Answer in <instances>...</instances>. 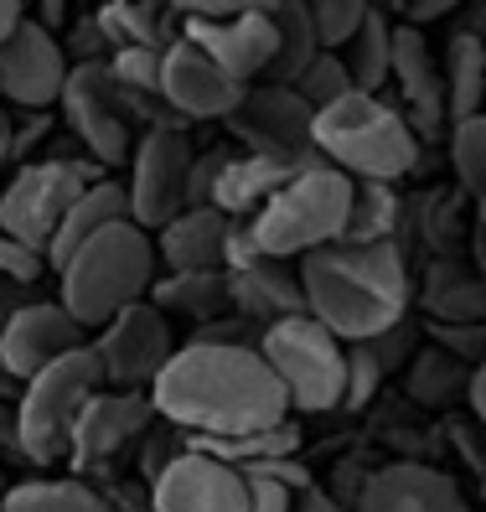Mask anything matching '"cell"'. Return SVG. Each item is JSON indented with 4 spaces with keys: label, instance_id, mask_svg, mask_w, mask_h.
I'll list each match as a JSON object with an SVG mask.
<instances>
[{
    "label": "cell",
    "instance_id": "obj_1",
    "mask_svg": "<svg viewBox=\"0 0 486 512\" xmlns=\"http://www.w3.org/2000/svg\"><path fill=\"white\" fill-rule=\"evenodd\" d=\"M150 404L166 425L207 440L264 435L290 419V399L259 357V347H223V342L176 347L166 373L150 383Z\"/></svg>",
    "mask_w": 486,
    "mask_h": 512
},
{
    "label": "cell",
    "instance_id": "obj_2",
    "mask_svg": "<svg viewBox=\"0 0 486 512\" xmlns=\"http://www.w3.org/2000/svg\"><path fill=\"white\" fill-rule=\"evenodd\" d=\"M306 290V316L337 342L368 347L409 316V264L399 244H331L295 264Z\"/></svg>",
    "mask_w": 486,
    "mask_h": 512
},
{
    "label": "cell",
    "instance_id": "obj_3",
    "mask_svg": "<svg viewBox=\"0 0 486 512\" xmlns=\"http://www.w3.org/2000/svg\"><path fill=\"white\" fill-rule=\"evenodd\" d=\"M156 238L145 228H135L130 218L104 228L99 238H88V244L63 264L52 269L57 285H63V306L68 316L83 326V331H99L109 326L125 306H140L150 300V285H156Z\"/></svg>",
    "mask_w": 486,
    "mask_h": 512
},
{
    "label": "cell",
    "instance_id": "obj_4",
    "mask_svg": "<svg viewBox=\"0 0 486 512\" xmlns=\"http://www.w3.org/2000/svg\"><path fill=\"white\" fill-rule=\"evenodd\" d=\"M316 156L337 166L352 182H383L393 187L399 176L419 166V135L409 130L404 109L383 94H347L337 104L316 109Z\"/></svg>",
    "mask_w": 486,
    "mask_h": 512
},
{
    "label": "cell",
    "instance_id": "obj_5",
    "mask_svg": "<svg viewBox=\"0 0 486 512\" xmlns=\"http://www.w3.org/2000/svg\"><path fill=\"white\" fill-rule=\"evenodd\" d=\"M352 197H357L352 176H342L337 166H326L316 156L311 166H300L285 182V192L249 223V233H254V244H259L264 259H280V264L306 259L316 249L342 244Z\"/></svg>",
    "mask_w": 486,
    "mask_h": 512
},
{
    "label": "cell",
    "instance_id": "obj_6",
    "mask_svg": "<svg viewBox=\"0 0 486 512\" xmlns=\"http://www.w3.org/2000/svg\"><path fill=\"white\" fill-rule=\"evenodd\" d=\"M104 394V373L94 347H78L42 368L32 383L16 388V430H21V461L26 466H57L68 461V445L83 409Z\"/></svg>",
    "mask_w": 486,
    "mask_h": 512
},
{
    "label": "cell",
    "instance_id": "obj_7",
    "mask_svg": "<svg viewBox=\"0 0 486 512\" xmlns=\"http://www.w3.org/2000/svg\"><path fill=\"white\" fill-rule=\"evenodd\" d=\"M259 357L269 363V373L280 378L290 409H300V414H331V409H342L347 342H337L321 321L290 316L280 326H264L259 331Z\"/></svg>",
    "mask_w": 486,
    "mask_h": 512
},
{
    "label": "cell",
    "instance_id": "obj_8",
    "mask_svg": "<svg viewBox=\"0 0 486 512\" xmlns=\"http://www.w3.org/2000/svg\"><path fill=\"white\" fill-rule=\"evenodd\" d=\"M109 171H99L88 156H37L32 166H21L6 187H0V233L16 238V244L37 249L47 259L57 228H63L68 207L94 187L104 182Z\"/></svg>",
    "mask_w": 486,
    "mask_h": 512
},
{
    "label": "cell",
    "instance_id": "obj_9",
    "mask_svg": "<svg viewBox=\"0 0 486 512\" xmlns=\"http://www.w3.org/2000/svg\"><path fill=\"white\" fill-rule=\"evenodd\" d=\"M197 145L187 130H145L130 156V223L156 238L171 218L187 213V182H192Z\"/></svg>",
    "mask_w": 486,
    "mask_h": 512
},
{
    "label": "cell",
    "instance_id": "obj_10",
    "mask_svg": "<svg viewBox=\"0 0 486 512\" xmlns=\"http://www.w3.org/2000/svg\"><path fill=\"white\" fill-rule=\"evenodd\" d=\"M94 357H99V373L104 388H119V394H150V383L166 373V363L176 357V337H171V321L140 300V306H125L109 326L94 331Z\"/></svg>",
    "mask_w": 486,
    "mask_h": 512
},
{
    "label": "cell",
    "instance_id": "obj_11",
    "mask_svg": "<svg viewBox=\"0 0 486 512\" xmlns=\"http://www.w3.org/2000/svg\"><path fill=\"white\" fill-rule=\"evenodd\" d=\"M63 125L68 135L83 145V156L94 161L99 171H114L135 156V119L119 109L114 88H109V73L104 63H83L68 73V88H63Z\"/></svg>",
    "mask_w": 486,
    "mask_h": 512
},
{
    "label": "cell",
    "instance_id": "obj_12",
    "mask_svg": "<svg viewBox=\"0 0 486 512\" xmlns=\"http://www.w3.org/2000/svg\"><path fill=\"white\" fill-rule=\"evenodd\" d=\"M228 130L243 140L249 156H269V161H295L306 166L316 161V109L295 94V88H280V83H254L243 94L238 114L228 119Z\"/></svg>",
    "mask_w": 486,
    "mask_h": 512
},
{
    "label": "cell",
    "instance_id": "obj_13",
    "mask_svg": "<svg viewBox=\"0 0 486 512\" xmlns=\"http://www.w3.org/2000/svg\"><path fill=\"white\" fill-rule=\"evenodd\" d=\"M68 52L63 37L42 32V26L26 16L21 32L0 47V104H11L21 114H47L63 104V88H68Z\"/></svg>",
    "mask_w": 486,
    "mask_h": 512
},
{
    "label": "cell",
    "instance_id": "obj_14",
    "mask_svg": "<svg viewBox=\"0 0 486 512\" xmlns=\"http://www.w3.org/2000/svg\"><path fill=\"white\" fill-rule=\"evenodd\" d=\"M176 37L192 42L197 52H207L223 73H233L238 83H264L269 63L280 57V26L275 11L249 0L233 21H176Z\"/></svg>",
    "mask_w": 486,
    "mask_h": 512
},
{
    "label": "cell",
    "instance_id": "obj_15",
    "mask_svg": "<svg viewBox=\"0 0 486 512\" xmlns=\"http://www.w3.org/2000/svg\"><path fill=\"white\" fill-rule=\"evenodd\" d=\"M150 425H156V404H150V394H119V388L94 394V404L83 409L78 430H73V445H68L73 476L88 481L94 471H104L109 461L125 456V450H140Z\"/></svg>",
    "mask_w": 486,
    "mask_h": 512
},
{
    "label": "cell",
    "instance_id": "obj_16",
    "mask_svg": "<svg viewBox=\"0 0 486 512\" xmlns=\"http://www.w3.org/2000/svg\"><path fill=\"white\" fill-rule=\"evenodd\" d=\"M161 94L187 125H212V119L228 125L243 104V94H249V83H238L207 52H197L192 42L176 37V47H166V57H161Z\"/></svg>",
    "mask_w": 486,
    "mask_h": 512
},
{
    "label": "cell",
    "instance_id": "obj_17",
    "mask_svg": "<svg viewBox=\"0 0 486 512\" xmlns=\"http://www.w3.org/2000/svg\"><path fill=\"white\" fill-rule=\"evenodd\" d=\"M78 347H88V337H83V326L68 316L63 300L32 295L16 311V321L6 326V342H0V373L16 378V383H32L42 368H52L57 357H68Z\"/></svg>",
    "mask_w": 486,
    "mask_h": 512
},
{
    "label": "cell",
    "instance_id": "obj_18",
    "mask_svg": "<svg viewBox=\"0 0 486 512\" xmlns=\"http://www.w3.org/2000/svg\"><path fill=\"white\" fill-rule=\"evenodd\" d=\"M150 512H249V476L187 450L161 481H150Z\"/></svg>",
    "mask_w": 486,
    "mask_h": 512
},
{
    "label": "cell",
    "instance_id": "obj_19",
    "mask_svg": "<svg viewBox=\"0 0 486 512\" xmlns=\"http://www.w3.org/2000/svg\"><path fill=\"white\" fill-rule=\"evenodd\" d=\"M352 512H471L455 476L424 461H393L362 481Z\"/></svg>",
    "mask_w": 486,
    "mask_h": 512
},
{
    "label": "cell",
    "instance_id": "obj_20",
    "mask_svg": "<svg viewBox=\"0 0 486 512\" xmlns=\"http://www.w3.org/2000/svg\"><path fill=\"white\" fill-rule=\"evenodd\" d=\"M393 88H399V109L409 119V130L419 140H430L440 135L445 125V78H440V63H435V52L430 42H424V32H414V26H393Z\"/></svg>",
    "mask_w": 486,
    "mask_h": 512
},
{
    "label": "cell",
    "instance_id": "obj_21",
    "mask_svg": "<svg viewBox=\"0 0 486 512\" xmlns=\"http://www.w3.org/2000/svg\"><path fill=\"white\" fill-rule=\"evenodd\" d=\"M228 311L249 326H280L290 316H306V290H300V269L280 259H259L249 269H228Z\"/></svg>",
    "mask_w": 486,
    "mask_h": 512
},
{
    "label": "cell",
    "instance_id": "obj_22",
    "mask_svg": "<svg viewBox=\"0 0 486 512\" xmlns=\"http://www.w3.org/2000/svg\"><path fill=\"white\" fill-rule=\"evenodd\" d=\"M228 238H233V218H223L218 207H187V213L171 218L156 233V259L166 264V275H181V269H223Z\"/></svg>",
    "mask_w": 486,
    "mask_h": 512
},
{
    "label": "cell",
    "instance_id": "obj_23",
    "mask_svg": "<svg viewBox=\"0 0 486 512\" xmlns=\"http://www.w3.org/2000/svg\"><path fill=\"white\" fill-rule=\"evenodd\" d=\"M311 166V161H306ZM300 166L295 161H269V156H249V150H233L223 176H218V192H212V207L233 223H254L269 202L285 192V182L295 176Z\"/></svg>",
    "mask_w": 486,
    "mask_h": 512
},
{
    "label": "cell",
    "instance_id": "obj_24",
    "mask_svg": "<svg viewBox=\"0 0 486 512\" xmlns=\"http://www.w3.org/2000/svg\"><path fill=\"white\" fill-rule=\"evenodd\" d=\"M130 218V192L119 187V182H94L73 207H68V218H63V228H57V238H52V249H47V269H63L88 238H99L104 228H114V223H125Z\"/></svg>",
    "mask_w": 486,
    "mask_h": 512
},
{
    "label": "cell",
    "instance_id": "obj_25",
    "mask_svg": "<svg viewBox=\"0 0 486 512\" xmlns=\"http://www.w3.org/2000/svg\"><path fill=\"white\" fill-rule=\"evenodd\" d=\"M150 306L161 316H187V321H218L228 316V269H181V275H156Z\"/></svg>",
    "mask_w": 486,
    "mask_h": 512
},
{
    "label": "cell",
    "instance_id": "obj_26",
    "mask_svg": "<svg viewBox=\"0 0 486 512\" xmlns=\"http://www.w3.org/2000/svg\"><path fill=\"white\" fill-rule=\"evenodd\" d=\"M440 78H445V114L450 125H466L486 104V42L450 32L445 57H440Z\"/></svg>",
    "mask_w": 486,
    "mask_h": 512
},
{
    "label": "cell",
    "instance_id": "obj_27",
    "mask_svg": "<svg viewBox=\"0 0 486 512\" xmlns=\"http://www.w3.org/2000/svg\"><path fill=\"white\" fill-rule=\"evenodd\" d=\"M94 16L114 52L119 47H145V52L176 47V16H171V6H156V0H109Z\"/></svg>",
    "mask_w": 486,
    "mask_h": 512
},
{
    "label": "cell",
    "instance_id": "obj_28",
    "mask_svg": "<svg viewBox=\"0 0 486 512\" xmlns=\"http://www.w3.org/2000/svg\"><path fill=\"white\" fill-rule=\"evenodd\" d=\"M0 512H114V502L83 476H37V481H11L0 497Z\"/></svg>",
    "mask_w": 486,
    "mask_h": 512
},
{
    "label": "cell",
    "instance_id": "obj_29",
    "mask_svg": "<svg viewBox=\"0 0 486 512\" xmlns=\"http://www.w3.org/2000/svg\"><path fill=\"white\" fill-rule=\"evenodd\" d=\"M342 63L352 73L357 94H383L388 78H393V21L383 6H368V21L357 26V37L347 42Z\"/></svg>",
    "mask_w": 486,
    "mask_h": 512
},
{
    "label": "cell",
    "instance_id": "obj_30",
    "mask_svg": "<svg viewBox=\"0 0 486 512\" xmlns=\"http://www.w3.org/2000/svg\"><path fill=\"white\" fill-rule=\"evenodd\" d=\"M269 11H275V26H280V57L269 63L264 83L295 88L300 78H306V68L321 57L316 26H311V6H306V0H285V6H269Z\"/></svg>",
    "mask_w": 486,
    "mask_h": 512
},
{
    "label": "cell",
    "instance_id": "obj_31",
    "mask_svg": "<svg viewBox=\"0 0 486 512\" xmlns=\"http://www.w3.org/2000/svg\"><path fill=\"white\" fill-rule=\"evenodd\" d=\"M466 388H471L466 363H455V357L440 352V347L414 352L409 368H404V394H409L414 404H424V409H445V404L461 399Z\"/></svg>",
    "mask_w": 486,
    "mask_h": 512
},
{
    "label": "cell",
    "instance_id": "obj_32",
    "mask_svg": "<svg viewBox=\"0 0 486 512\" xmlns=\"http://www.w3.org/2000/svg\"><path fill=\"white\" fill-rule=\"evenodd\" d=\"M399 213H404L399 192L383 187V182H362L357 197H352L342 244H393V233H399Z\"/></svg>",
    "mask_w": 486,
    "mask_h": 512
},
{
    "label": "cell",
    "instance_id": "obj_33",
    "mask_svg": "<svg viewBox=\"0 0 486 512\" xmlns=\"http://www.w3.org/2000/svg\"><path fill=\"white\" fill-rule=\"evenodd\" d=\"M424 306L440 316V326H486V280L461 275V269H435V285Z\"/></svg>",
    "mask_w": 486,
    "mask_h": 512
},
{
    "label": "cell",
    "instance_id": "obj_34",
    "mask_svg": "<svg viewBox=\"0 0 486 512\" xmlns=\"http://www.w3.org/2000/svg\"><path fill=\"white\" fill-rule=\"evenodd\" d=\"M450 166H455V182L471 197L486 192V114L466 119V125H450Z\"/></svg>",
    "mask_w": 486,
    "mask_h": 512
},
{
    "label": "cell",
    "instance_id": "obj_35",
    "mask_svg": "<svg viewBox=\"0 0 486 512\" xmlns=\"http://www.w3.org/2000/svg\"><path fill=\"white\" fill-rule=\"evenodd\" d=\"M368 21V6L362 0H316L311 6V26L321 52H347V42L357 37V26Z\"/></svg>",
    "mask_w": 486,
    "mask_h": 512
},
{
    "label": "cell",
    "instance_id": "obj_36",
    "mask_svg": "<svg viewBox=\"0 0 486 512\" xmlns=\"http://www.w3.org/2000/svg\"><path fill=\"white\" fill-rule=\"evenodd\" d=\"M295 94L306 99L311 109H326V104H337V99L357 94V88H352V73H347V63H342V52H321L316 63L306 68V78L295 83Z\"/></svg>",
    "mask_w": 486,
    "mask_h": 512
},
{
    "label": "cell",
    "instance_id": "obj_37",
    "mask_svg": "<svg viewBox=\"0 0 486 512\" xmlns=\"http://www.w3.org/2000/svg\"><path fill=\"white\" fill-rule=\"evenodd\" d=\"M181 456H187V430L166 425V419L156 414V425H150L145 440H140V476H145V492H150V481H161V471H171Z\"/></svg>",
    "mask_w": 486,
    "mask_h": 512
},
{
    "label": "cell",
    "instance_id": "obj_38",
    "mask_svg": "<svg viewBox=\"0 0 486 512\" xmlns=\"http://www.w3.org/2000/svg\"><path fill=\"white\" fill-rule=\"evenodd\" d=\"M378 383H383L378 357H373L368 347H347V388H342V409H347V414L368 409L373 394H378Z\"/></svg>",
    "mask_w": 486,
    "mask_h": 512
},
{
    "label": "cell",
    "instance_id": "obj_39",
    "mask_svg": "<svg viewBox=\"0 0 486 512\" xmlns=\"http://www.w3.org/2000/svg\"><path fill=\"white\" fill-rule=\"evenodd\" d=\"M63 52H68L73 68H83V63H109V57H114V47H109V37H104V26H99L94 11H88V16H73Z\"/></svg>",
    "mask_w": 486,
    "mask_h": 512
},
{
    "label": "cell",
    "instance_id": "obj_40",
    "mask_svg": "<svg viewBox=\"0 0 486 512\" xmlns=\"http://www.w3.org/2000/svg\"><path fill=\"white\" fill-rule=\"evenodd\" d=\"M42 275H52L47 259H42L37 249H26V244H16V238L0 233V280H6V285H21V290H37Z\"/></svg>",
    "mask_w": 486,
    "mask_h": 512
},
{
    "label": "cell",
    "instance_id": "obj_41",
    "mask_svg": "<svg viewBox=\"0 0 486 512\" xmlns=\"http://www.w3.org/2000/svg\"><path fill=\"white\" fill-rule=\"evenodd\" d=\"M228 156H233V150H223V145L197 150V161H192V182H187V207H212V192H218V176H223Z\"/></svg>",
    "mask_w": 486,
    "mask_h": 512
},
{
    "label": "cell",
    "instance_id": "obj_42",
    "mask_svg": "<svg viewBox=\"0 0 486 512\" xmlns=\"http://www.w3.org/2000/svg\"><path fill=\"white\" fill-rule=\"evenodd\" d=\"M430 337L455 363H466V357H476V368L486 363V326H430Z\"/></svg>",
    "mask_w": 486,
    "mask_h": 512
},
{
    "label": "cell",
    "instance_id": "obj_43",
    "mask_svg": "<svg viewBox=\"0 0 486 512\" xmlns=\"http://www.w3.org/2000/svg\"><path fill=\"white\" fill-rule=\"evenodd\" d=\"M409 347H414V321L404 316L393 331H383L378 342H368V352L378 357V368L383 373H393V368H409Z\"/></svg>",
    "mask_w": 486,
    "mask_h": 512
},
{
    "label": "cell",
    "instance_id": "obj_44",
    "mask_svg": "<svg viewBox=\"0 0 486 512\" xmlns=\"http://www.w3.org/2000/svg\"><path fill=\"white\" fill-rule=\"evenodd\" d=\"M47 135H52V114H26V125H16V135H11V161H16V171L37 161V145L47 150Z\"/></svg>",
    "mask_w": 486,
    "mask_h": 512
},
{
    "label": "cell",
    "instance_id": "obj_45",
    "mask_svg": "<svg viewBox=\"0 0 486 512\" xmlns=\"http://www.w3.org/2000/svg\"><path fill=\"white\" fill-rule=\"evenodd\" d=\"M290 502H295L290 487H280V481H269V476H249V512H290Z\"/></svg>",
    "mask_w": 486,
    "mask_h": 512
},
{
    "label": "cell",
    "instance_id": "obj_46",
    "mask_svg": "<svg viewBox=\"0 0 486 512\" xmlns=\"http://www.w3.org/2000/svg\"><path fill=\"white\" fill-rule=\"evenodd\" d=\"M32 295H37V290H21V285H6V280H0V342H6V326L16 321V311H21Z\"/></svg>",
    "mask_w": 486,
    "mask_h": 512
},
{
    "label": "cell",
    "instance_id": "obj_47",
    "mask_svg": "<svg viewBox=\"0 0 486 512\" xmlns=\"http://www.w3.org/2000/svg\"><path fill=\"white\" fill-rule=\"evenodd\" d=\"M0 456L21 461V430H16V404H0Z\"/></svg>",
    "mask_w": 486,
    "mask_h": 512
},
{
    "label": "cell",
    "instance_id": "obj_48",
    "mask_svg": "<svg viewBox=\"0 0 486 512\" xmlns=\"http://www.w3.org/2000/svg\"><path fill=\"white\" fill-rule=\"evenodd\" d=\"M399 16H404V26H414V32H419L424 21H445L450 6H445V0H419V6H404Z\"/></svg>",
    "mask_w": 486,
    "mask_h": 512
},
{
    "label": "cell",
    "instance_id": "obj_49",
    "mask_svg": "<svg viewBox=\"0 0 486 512\" xmlns=\"http://www.w3.org/2000/svg\"><path fill=\"white\" fill-rule=\"evenodd\" d=\"M290 512H347L337 497H326L321 487H311V492H300L295 502H290Z\"/></svg>",
    "mask_w": 486,
    "mask_h": 512
},
{
    "label": "cell",
    "instance_id": "obj_50",
    "mask_svg": "<svg viewBox=\"0 0 486 512\" xmlns=\"http://www.w3.org/2000/svg\"><path fill=\"white\" fill-rule=\"evenodd\" d=\"M21 21H26V6H21V0H0V47H6V42L21 32Z\"/></svg>",
    "mask_w": 486,
    "mask_h": 512
},
{
    "label": "cell",
    "instance_id": "obj_51",
    "mask_svg": "<svg viewBox=\"0 0 486 512\" xmlns=\"http://www.w3.org/2000/svg\"><path fill=\"white\" fill-rule=\"evenodd\" d=\"M466 404H471V414L486 425V363L481 368H471V388H466Z\"/></svg>",
    "mask_w": 486,
    "mask_h": 512
},
{
    "label": "cell",
    "instance_id": "obj_52",
    "mask_svg": "<svg viewBox=\"0 0 486 512\" xmlns=\"http://www.w3.org/2000/svg\"><path fill=\"white\" fill-rule=\"evenodd\" d=\"M11 135H16V119H11V109H6V104H0V171L16 166V161H11Z\"/></svg>",
    "mask_w": 486,
    "mask_h": 512
},
{
    "label": "cell",
    "instance_id": "obj_53",
    "mask_svg": "<svg viewBox=\"0 0 486 512\" xmlns=\"http://www.w3.org/2000/svg\"><path fill=\"white\" fill-rule=\"evenodd\" d=\"M455 32H466V37L486 42V0H481V6H471V11L461 16V26H455Z\"/></svg>",
    "mask_w": 486,
    "mask_h": 512
},
{
    "label": "cell",
    "instance_id": "obj_54",
    "mask_svg": "<svg viewBox=\"0 0 486 512\" xmlns=\"http://www.w3.org/2000/svg\"><path fill=\"white\" fill-rule=\"evenodd\" d=\"M476 223H481V233H486V192L476 197Z\"/></svg>",
    "mask_w": 486,
    "mask_h": 512
},
{
    "label": "cell",
    "instance_id": "obj_55",
    "mask_svg": "<svg viewBox=\"0 0 486 512\" xmlns=\"http://www.w3.org/2000/svg\"><path fill=\"white\" fill-rule=\"evenodd\" d=\"M476 259H481V269H486V233H476Z\"/></svg>",
    "mask_w": 486,
    "mask_h": 512
},
{
    "label": "cell",
    "instance_id": "obj_56",
    "mask_svg": "<svg viewBox=\"0 0 486 512\" xmlns=\"http://www.w3.org/2000/svg\"><path fill=\"white\" fill-rule=\"evenodd\" d=\"M11 492V476H6V461H0V497Z\"/></svg>",
    "mask_w": 486,
    "mask_h": 512
},
{
    "label": "cell",
    "instance_id": "obj_57",
    "mask_svg": "<svg viewBox=\"0 0 486 512\" xmlns=\"http://www.w3.org/2000/svg\"><path fill=\"white\" fill-rule=\"evenodd\" d=\"M481 497H486V476H481Z\"/></svg>",
    "mask_w": 486,
    "mask_h": 512
},
{
    "label": "cell",
    "instance_id": "obj_58",
    "mask_svg": "<svg viewBox=\"0 0 486 512\" xmlns=\"http://www.w3.org/2000/svg\"><path fill=\"white\" fill-rule=\"evenodd\" d=\"M481 114H486V104H481Z\"/></svg>",
    "mask_w": 486,
    "mask_h": 512
}]
</instances>
